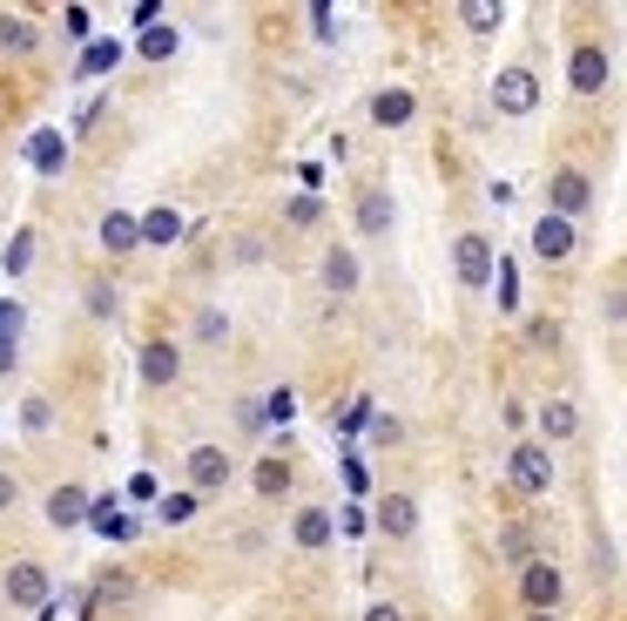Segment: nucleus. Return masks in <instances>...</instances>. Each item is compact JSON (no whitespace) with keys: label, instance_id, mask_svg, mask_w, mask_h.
<instances>
[{"label":"nucleus","instance_id":"2f4dec72","mask_svg":"<svg viewBox=\"0 0 627 621\" xmlns=\"http://www.w3.org/2000/svg\"><path fill=\"white\" fill-rule=\"evenodd\" d=\"M190 513H196V500H190V493H169V500H162V520H169V527H183Z\"/></svg>","mask_w":627,"mask_h":621},{"label":"nucleus","instance_id":"dca6fc26","mask_svg":"<svg viewBox=\"0 0 627 621\" xmlns=\"http://www.w3.org/2000/svg\"><path fill=\"white\" fill-rule=\"evenodd\" d=\"M102 243L122 257V250H135V243H142V223H135L129 210H109V217H102Z\"/></svg>","mask_w":627,"mask_h":621},{"label":"nucleus","instance_id":"39448f33","mask_svg":"<svg viewBox=\"0 0 627 621\" xmlns=\"http://www.w3.org/2000/svg\"><path fill=\"white\" fill-rule=\"evenodd\" d=\"M453 271H459V284H466V291H479V284L493 278V243H486L479 230H466V237L453 243Z\"/></svg>","mask_w":627,"mask_h":621},{"label":"nucleus","instance_id":"0eeeda50","mask_svg":"<svg viewBox=\"0 0 627 621\" xmlns=\"http://www.w3.org/2000/svg\"><path fill=\"white\" fill-rule=\"evenodd\" d=\"M567 81H574V96H600V88H607V48L580 41L574 61H567Z\"/></svg>","mask_w":627,"mask_h":621},{"label":"nucleus","instance_id":"f03ea898","mask_svg":"<svg viewBox=\"0 0 627 621\" xmlns=\"http://www.w3.org/2000/svg\"><path fill=\"white\" fill-rule=\"evenodd\" d=\"M587 203H594V183L580 169H554V183H547V217H560V223H574V217H587Z\"/></svg>","mask_w":627,"mask_h":621},{"label":"nucleus","instance_id":"58836bf2","mask_svg":"<svg viewBox=\"0 0 627 621\" xmlns=\"http://www.w3.org/2000/svg\"><path fill=\"white\" fill-rule=\"evenodd\" d=\"M8 365H14V344H8V338H0V372H8Z\"/></svg>","mask_w":627,"mask_h":621},{"label":"nucleus","instance_id":"cd10ccee","mask_svg":"<svg viewBox=\"0 0 627 621\" xmlns=\"http://www.w3.org/2000/svg\"><path fill=\"white\" fill-rule=\"evenodd\" d=\"M95 527H102V541H135V520L129 513H95Z\"/></svg>","mask_w":627,"mask_h":621},{"label":"nucleus","instance_id":"412c9836","mask_svg":"<svg viewBox=\"0 0 627 621\" xmlns=\"http://www.w3.org/2000/svg\"><path fill=\"white\" fill-rule=\"evenodd\" d=\"M324 284H331L337 298L357 284V257H351V250H331V257H324Z\"/></svg>","mask_w":627,"mask_h":621},{"label":"nucleus","instance_id":"f704fd0d","mask_svg":"<svg viewBox=\"0 0 627 621\" xmlns=\"http://www.w3.org/2000/svg\"><path fill=\"white\" fill-rule=\"evenodd\" d=\"M344 487H351V493H365V487H372V473L357 467V460H344Z\"/></svg>","mask_w":627,"mask_h":621},{"label":"nucleus","instance_id":"a211bd4d","mask_svg":"<svg viewBox=\"0 0 627 621\" xmlns=\"http://www.w3.org/2000/svg\"><path fill=\"white\" fill-rule=\"evenodd\" d=\"M372 122L405 129V122H412V96H405V88H385V96H372Z\"/></svg>","mask_w":627,"mask_h":621},{"label":"nucleus","instance_id":"6ab92c4d","mask_svg":"<svg viewBox=\"0 0 627 621\" xmlns=\"http://www.w3.org/2000/svg\"><path fill=\"white\" fill-rule=\"evenodd\" d=\"M540 432H547V439H574V432H580V412H574L567 399H547V405H540Z\"/></svg>","mask_w":627,"mask_h":621},{"label":"nucleus","instance_id":"a878e982","mask_svg":"<svg viewBox=\"0 0 627 621\" xmlns=\"http://www.w3.org/2000/svg\"><path fill=\"white\" fill-rule=\"evenodd\" d=\"M0 48H8V54H28V48H34V28H28L21 14H0Z\"/></svg>","mask_w":627,"mask_h":621},{"label":"nucleus","instance_id":"f257e3e1","mask_svg":"<svg viewBox=\"0 0 627 621\" xmlns=\"http://www.w3.org/2000/svg\"><path fill=\"white\" fill-rule=\"evenodd\" d=\"M493 109L499 116H533L540 109V74L533 68H499L493 74Z\"/></svg>","mask_w":627,"mask_h":621},{"label":"nucleus","instance_id":"6e6552de","mask_svg":"<svg viewBox=\"0 0 627 621\" xmlns=\"http://www.w3.org/2000/svg\"><path fill=\"white\" fill-rule=\"evenodd\" d=\"M142 379H149V385H175V379H183V359H175L169 338H149V344H142Z\"/></svg>","mask_w":627,"mask_h":621},{"label":"nucleus","instance_id":"473e14b6","mask_svg":"<svg viewBox=\"0 0 627 621\" xmlns=\"http://www.w3.org/2000/svg\"><path fill=\"white\" fill-rule=\"evenodd\" d=\"M365 419H372V405H365V399H351V405H344V425H337V432H365Z\"/></svg>","mask_w":627,"mask_h":621},{"label":"nucleus","instance_id":"c85d7f7f","mask_svg":"<svg viewBox=\"0 0 627 621\" xmlns=\"http://www.w3.org/2000/svg\"><path fill=\"white\" fill-rule=\"evenodd\" d=\"M284 210H291V223H297V230H311V223L324 217V203H317V197H291Z\"/></svg>","mask_w":627,"mask_h":621},{"label":"nucleus","instance_id":"423d86ee","mask_svg":"<svg viewBox=\"0 0 627 621\" xmlns=\"http://www.w3.org/2000/svg\"><path fill=\"white\" fill-rule=\"evenodd\" d=\"M519 594H526V608L547 614V608L567 594V581H560V568H547V561H526V568H519Z\"/></svg>","mask_w":627,"mask_h":621},{"label":"nucleus","instance_id":"4c0bfd02","mask_svg":"<svg viewBox=\"0 0 627 621\" xmlns=\"http://www.w3.org/2000/svg\"><path fill=\"white\" fill-rule=\"evenodd\" d=\"M365 621H405V614H398V608H385V601H378V608H365Z\"/></svg>","mask_w":627,"mask_h":621},{"label":"nucleus","instance_id":"ea45409f","mask_svg":"<svg viewBox=\"0 0 627 621\" xmlns=\"http://www.w3.org/2000/svg\"><path fill=\"white\" fill-rule=\"evenodd\" d=\"M34 621H54V601H48V608H41V614H34Z\"/></svg>","mask_w":627,"mask_h":621},{"label":"nucleus","instance_id":"f8f14e48","mask_svg":"<svg viewBox=\"0 0 627 621\" xmlns=\"http://www.w3.org/2000/svg\"><path fill=\"white\" fill-rule=\"evenodd\" d=\"M190 480H196L203 493H216V487L230 480V453H223V447H196V453H190Z\"/></svg>","mask_w":627,"mask_h":621},{"label":"nucleus","instance_id":"393cba45","mask_svg":"<svg viewBox=\"0 0 627 621\" xmlns=\"http://www.w3.org/2000/svg\"><path fill=\"white\" fill-rule=\"evenodd\" d=\"M0 271H8V278H28V271H34V230H21V237L8 243V263H0Z\"/></svg>","mask_w":627,"mask_h":621},{"label":"nucleus","instance_id":"f3484780","mask_svg":"<svg viewBox=\"0 0 627 621\" xmlns=\"http://www.w3.org/2000/svg\"><path fill=\"white\" fill-rule=\"evenodd\" d=\"M357 230H372V237L392 230V197H385V190H365V197H357Z\"/></svg>","mask_w":627,"mask_h":621},{"label":"nucleus","instance_id":"2eb2a0df","mask_svg":"<svg viewBox=\"0 0 627 621\" xmlns=\"http://www.w3.org/2000/svg\"><path fill=\"white\" fill-rule=\"evenodd\" d=\"M291 541H297V548H324V541H331V513H324V507H304V513L291 520Z\"/></svg>","mask_w":627,"mask_h":621},{"label":"nucleus","instance_id":"b1692460","mask_svg":"<svg viewBox=\"0 0 627 621\" xmlns=\"http://www.w3.org/2000/svg\"><path fill=\"white\" fill-rule=\"evenodd\" d=\"M175 48H183V41H175V28H162V21H155V28H142V48H135V54H149V61H169Z\"/></svg>","mask_w":627,"mask_h":621},{"label":"nucleus","instance_id":"c9c22d12","mask_svg":"<svg viewBox=\"0 0 627 621\" xmlns=\"http://www.w3.org/2000/svg\"><path fill=\"white\" fill-rule=\"evenodd\" d=\"M372 439L378 447H398V419H372Z\"/></svg>","mask_w":627,"mask_h":621},{"label":"nucleus","instance_id":"5701e85b","mask_svg":"<svg viewBox=\"0 0 627 621\" xmlns=\"http://www.w3.org/2000/svg\"><path fill=\"white\" fill-rule=\"evenodd\" d=\"M459 21H466L473 34H493V28L506 21V8H493V0H466V8H459Z\"/></svg>","mask_w":627,"mask_h":621},{"label":"nucleus","instance_id":"1a4fd4ad","mask_svg":"<svg viewBox=\"0 0 627 621\" xmlns=\"http://www.w3.org/2000/svg\"><path fill=\"white\" fill-rule=\"evenodd\" d=\"M378 534H392V541H412L418 534V507L405 493H385L378 500Z\"/></svg>","mask_w":627,"mask_h":621},{"label":"nucleus","instance_id":"e433bc0d","mask_svg":"<svg viewBox=\"0 0 627 621\" xmlns=\"http://www.w3.org/2000/svg\"><path fill=\"white\" fill-rule=\"evenodd\" d=\"M14 500H21V487H14V480H8V473H0V513H8V507H14Z\"/></svg>","mask_w":627,"mask_h":621},{"label":"nucleus","instance_id":"c756f323","mask_svg":"<svg viewBox=\"0 0 627 621\" xmlns=\"http://www.w3.org/2000/svg\"><path fill=\"white\" fill-rule=\"evenodd\" d=\"M196 338H203V344H223V338H230V318H223V311H203V318H196Z\"/></svg>","mask_w":627,"mask_h":621},{"label":"nucleus","instance_id":"aec40b11","mask_svg":"<svg viewBox=\"0 0 627 621\" xmlns=\"http://www.w3.org/2000/svg\"><path fill=\"white\" fill-rule=\"evenodd\" d=\"M135 223H142V243H175V237H183V217H175V210H149Z\"/></svg>","mask_w":627,"mask_h":621},{"label":"nucleus","instance_id":"a19ab883","mask_svg":"<svg viewBox=\"0 0 627 621\" xmlns=\"http://www.w3.org/2000/svg\"><path fill=\"white\" fill-rule=\"evenodd\" d=\"M533 621H554V614H533Z\"/></svg>","mask_w":627,"mask_h":621},{"label":"nucleus","instance_id":"7ed1b4c3","mask_svg":"<svg viewBox=\"0 0 627 621\" xmlns=\"http://www.w3.org/2000/svg\"><path fill=\"white\" fill-rule=\"evenodd\" d=\"M0 588H8V601H14V608H28V614H41V608L54 601V588H48V568H34V561H14Z\"/></svg>","mask_w":627,"mask_h":621},{"label":"nucleus","instance_id":"4468645a","mask_svg":"<svg viewBox=\"0 0 627 621\" xmlns=\"http://www.w3.org/2000/svg\"><path fill=\"white\" fill-rule=\"evenodd\" d=\"M250 487H256L263 500H284V493H291V460H256Z\"/></svg>","mask_w":627,"mask_h":621},{"label":"nucleus","instance_id":"4be33fe9","mask_svg":"<svg viewBox=\"0 0 627 621\" xmlns=\"http://www.w3.org/2000/svg\"><path fill=\"white\" fill-rule=\"evenodd\" d=\"M115 61H122V41H109V34H102V41H88V54H81V74H109Z\"/></svg>","mask_w":627,"mask_h":621},{"label":"nucleus","instance_id":"7c9ffc66","mask_svg":"<svg viewBox=\"0 0 627 621\" xmlns=\"http://www.w3.org/2000/svg\"><path fill=\"white\" fill-rule=\"evenodd\" d=\"M21 425H28V432H48V425H54V405H48V399H28V405H21Z\"/></svg>","mask_w":627,"mask_h":621},{"label":"nucleus","instance_id":"72a5a7b5","mask_svg":"<svg viewBox=\"0 0 627 621\" xmlns=\"http://www.w3.org/2000/svg\"><path fill=\"white\" fill-rule=\"evenodd\" d=\"M88 311L109 318V311H115V291H109V284H95V291H88Z\"/></svg>","mask_w":627,"mask_h":621},{"label":"nucleus","instance_id":"9b49d317","mask_svg":"<svg viewBox=\"0 0 627 621\" xmlns=\"http://www.w3.org/2000/svg\"><path fill=\"white\" fill-rule=\"evenodd\" d=\"M28 162H34L41 176H61V169H68V142H61L54 129H34V136H28Z\"/></svg>","mask_w":627,"mask_h":621},{"label":"nucleus","instance_id":"20e7f679","mask_svg":"<svg viewBox=\"0 0 627 621\" xmlns=\"http://www.w3.org/2000/svg\"><path fill=\"white\" fill-rule=\"evenodd\" d=\"M506 480H513L519 493H533V500H540V493L554 487V460H547L540 447H513V460H506Z\"/></svg>","mask_w":627,"mask_h":621},{"label":"nucleus","instance_id":"9d476101","mask_svg":"<svg viewBox=\"0 0 627 621\" xmlns=\"http://www.w3.org/2000/svg\"><path fill=\"white\" fill-rule=\"evenodd\" d=\"M533 250H540L547 263L574 257V223H560V217H540V223H533Z\"/></svg>","mask_w":627,"mask_h":621},{"label":"nucleus","instance_id":"ddd939ff","mask_svg":"<svg viewBox=\"0 0 627 621\" xmlns=\"http://www.w3.org/2000/svg\"><path fill=\"white\" fill-rule=\"evenodd\" d=\"M88 507H95V500H88L81 487H54V493H48V520H54V527H81Z\"/></svg>","mask_w":627,"mask_h":621},{"label":"nucleus","instance_id":"bb28decb","mask_svg":"<svg viewBox=\"0 0 627 621\" xmlns=\"http://www.w3.org/2000/svg\"><path fill=\"white\" fill-rule=\"evenodd\" d=\"M499 548H506V561H533V527H499Z\"/></svg>","mask_w":627,"mask_h":621}]
</instances>
